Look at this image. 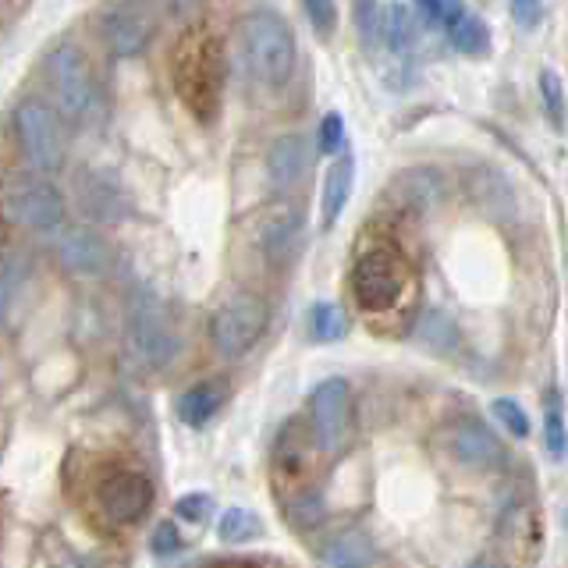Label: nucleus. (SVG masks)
Returning <instances> with one entry per match:
<instances>
[{
    "label": "nucleus",
    "instance_id": "473e14b6",
    "mask_svg": "<svg viewBox=\"0 0 568 568\" xmlns=\"http://www.w3.org/2000/svg\"><path fill=\"white\" fill-rule=\"evenodd\" d=\"M494 416L505 423V430H511V437H529V416L515 398H494Z\"/></svg>",
    "mask_w": 568,
    "mask_h": 568
},
{
    "label": "nucleus",
    "instance_id": "f257e3e1",
    "mask_svg": "<svg viewBox=\"0 0 568 568\" xmlns=\"http://www.w3.org/2000/svg\"><path fill=\"white\" fill-rule=\"evenodd\" d=\"M174 89L178 100L189 106V114L195 121L210 124L221 114V100H224V43L206 29H192L174 50Z\"/></svg>",
    "mask_w": 568,
    "mask_h": 568
},
{
    "label": "nucleus",
    "instance_id": "e433bc0d",
    "mask_svg": "<svg viewBox=\"0 0 568 568\" xmlns=\"http://www.w3.org/2000/svg\"><path fill=\"white\" fill-rule=\"evenodd\" d=\"M150 547H153V555L156 558H168V555H178L182 550V532H178V526L168 519V523H160L153 529V537H150Z\"/></svg>",
    "mask_w": 568,
    "mask_h": 568
},
{
    "label": "nucleus",
    "instance_id": "a211bd4d",
    "mask_svg": "<svg viewBox=\"0 0 568 568\" xmlns=\"http://www.w3.org/2000/svg\"><path fill=\"white\" fill-rule=\"evenodd\" d=\"M387 192H390V200H395L402 210L430 213L444 200V178H440L437 168H408V171L390 178Z\"/></svg>",
    "mask_w": 568,
    "mask_h": 568
},
{
    "label": "nucleus",
    "instance_id": "a878e982",
    "mask_svg": "<svg viewBox=\"0 0 568 568\" xmlns=\"http://www.w3.org/2000/svg\"><path fill=\"white\" fill-rule=\"evenodd\" d=\"M416 337L426 348H434V352H452L458 345V331H455V324L440 310L423 313V320L416 324Z\"/></svg>",
    "mask_w": 568,
    "mask_h": 568
},
{
    "label": "nucleus",
    "instance_id": "c85d7f7f",
    "mask_svg": "<svg viewBox=\"0 0 568 568\" xmlns=\"http://www.w3.org/2000/svg\"><path fill=\"white\" fill-rule=\"evenodd\" d=\"M260 532V519L248 508H227L217 519V537L224 544H248Z\"/></svg>",
    "mask_w": 568,
    "mask_h": 568
},
{
    "label": "nucleus",
    "instance_id": "9d476101",
    "mask_svg": "<svg viewBox=\"0 0 568 568\" xmlns=\"http://www.w3.org/2000/svg\"><path fill=\"white\" fill-rule=\"evenodd\" d=\"M348 419H352V395L342 377H327L313 387L310 395V440L316 452H337L348 437Z\"/></svg>",
    "mask_w": 568,
    "mask_h": 568
},
{
    "label": "nucleus",
    "instance_id": "423d86ee",
    "mask_svg": "<svg viewBox=\"0 0 568 568\" xmlns=\"http://www.w3.org/2000/svg\"><path fill=\"white\" fill-rule=\"evenodd\" d=\"M4 213L14 227L26 231H61L64 227V195L47 182V174H11L4 185Z\"/></svg>",
    "mask_w": 568,
    "mask_h": 568
},
{
    "label": "nucleus",
    "instance_id": "2eb2a0df",
    "mask_svg": "<svg viewBox=\"0 0 568 568\" xmlns=\"http://www.w3.org/2000/svg\"><path fill=\"white\" fill-rule=\"evenodd\" d=\"M302 224H306V213H302L298 203H292V200L274 203L260 217V227H256V245L263 248V256L274 263L288 260V253L302 235Z\"/></svg>",
    "mask_w": 568,
    "mask_h": 568
},
{
    "label": "nucleus",
    "instance_id": "aec40b11",
    "mask_svg": "<svg viewBox=\"0 0 568 568\" xmlns=\"http://www.w3.org/2000/svg\"><path fill=\"white\" fill-rule=\"evenodd\" d=\"M224 398H227L224 384H217V381H203V384L189 387L185 395H178L174 413H178V419H182L185 426H192V430H203V426L221 413Z\"/></svg>",
    "mask_w": 568,
    "mask_h": 568
},
{
    "label": "nucleus",
    "instance_id": "f704fd0d",
    "mask_svg": "<svg viewBox=\"0 0 568 568\" xmlns=\"http://www.w3.org/2000/svg\"><path fill=\"white\" fill-rule=\"evenodd\" d=\"M302 11L320 36H331L337 29V0H302Z\"/></svg>",
    "mask_w": 568,
    "mask_h": 568
},
{
    "label": "nucleus",
    "instance_id": "412c9836",
    "mask_svg": "<svg viewBox=\"0 0 568 568\" xmlns=\"http://www.w3.org/2000/svg\"><path fill=\"white\" fill-rule=\"evenodd\" d=\"M324 561L327 568H366L373 561V544L366 532L345 529V532H337L334 540H327Z\"/></svg>",
    "mask_w": 568,
    "mask_h": 568
},
{
    "label": "nucleus",
    "instance_id": "4468645a",
    "mask_svg": "<svg viewBox=\"0 0 568 568\" xmlns=\"http://www.w3.org/2000/svg\"><path fill=\"white\" fill-rule=\"evenodd\" d=\"M452 455L458 458L462 469L469 473H494L505 466V444L497 440V434L484 419L476 416H458L452 423Z\"/></svg>",
    "mask_w": 568,
    "mask_h": 568
},
{
    "label": "nucleus",
    "instance_id": "393cba45",
    "mask_svg": "<svg viewBox=\"0 0 568 568\" xmlns=\"http://www.w3.org/2000/svg\"><path fill=\"white\" fill-rule=\"evenodd\" d=\"M384 11L381 0H352V26L363 47H377L384 40Z\"/></svg>",
    "mask_w": 568,
    "mask_h": 568
},
{
    "label": "nucleus",
    "instance_id": "ddd939ff",
    "mask_svg": "<svg viewBox=\"0 0 568 568\" xmlns=\"http://www.w3.org/2000/svg\"><path fill=\"white\" fill-rule=\"evenodd\" d=\"M71 192H75V206L89 224H121L132 210L129 192L121 189L118 178L97 168H82L71 182Z\"/></svg>",
    "mask_w": 568,
    "mask_h": 568
},
{
    "label": "nucleus",
    "instance_id": "f8f14e48",
    "mask_svg": "<svg viewBox=\"0 0 568 568\" xmlns=\"http://www.w3.org/2000/svg\"><path fill=\"white\" fill-rule=\"evenodd\" d=\"M153 479L135 469H114L97 484V508L106 523L129 526L153 508Z\"/></svg>",
    "mask_w": 568,
    "mask_h": 568
},
{
    "label": "nucleus",
    "instance_id": "4c0bfd02",
    "mask_svg": "<svg viewBox=\"0 0 568 568\" xmlns=\"http://www.w3.org/2000/svg\"><path fill=\"white\" fill-rule=\"evenodd\" d=\"M508 11H511V22L519 29H532L544 14V0H508Z\"/></svg>",
    "mask_w": 568,
    "mask_h": 568
},
{
    "label": "nucleus",
    "instance_id": "39448f33",
    "mask_svg": "<svg viewBox=\"0 0 568 568\" xmlns=\"http://www.w3.org/2000/svg\"><path fill=\"white\" fill-rule=\"evenodd\" d=\"M47 85L64 121L85 124L100 114V82L82 47L58 43L47 53Z\"/></svg>",
    "mask_w": 568,
    "mask_h": 568
},
{
    "label": "nucleus",
    "instance_id": "bb28decb",
    "mask_svg": "<svg viewBox=\"0 0 568 568\" xmlns=\"http://www.w3.org/2000/svg\"><path fill=\"white\" fill-rule=\"evenodd\" d=\"M448 43L458 53H469V58H476V53H484L490 47V29H487V22H479L476 14H466L455 29H448Z\"/></svg>",
    "mask_w": 568,
    "mask_h": 568
},
{
    "label": "nucleus",
    "instance_id": "c756f323",
    "mask_svg": "<svg viewBox=\"0 0 568 568\" xmlns=\"http://www.w3.org/2000/svg\"><path fill=\"white\" fill-rule=\"evenodd\" d=\"M316 142H320V153L345 156V118L337 111L324 114V121H320V129H316Z\"/></svg>",
    "mask_w": 568,
    "mask_h": 568
},
{
    "label": "nucleus",
    "instance_id": "9b49d317",
    "mask_svg": "<svg viewBox=\"0 0 568 568\" xmlns=\"http://www.w3.org/2000/svg\"><path fill=\"white\" fill-rule=\"evenodd\" d=\"M53 256H58V263L64 266V271L79 281H100V277L111 274V266H114L111 242L89 224L61 227L58 239H53Z\"/></svg>",
    "mask_w": 568,
    "mask_h": 568
},
{
    "label": "nucleus",
    "instance_id": "cd10ccee",
    "mask_svg": "<svg viewBox=\"0 0 568 568\" xmlns=\"http://www.w3.org/2000/svg\"><path fill=\"white\" fill-rule=\"evenodd\" d=\"M537 89H540V103H544V114L547 121L555 124V129L561 132L565 129V85H561V75L555 68H544L540 79H537Z\"/></svg>",
    "mask_w": 568,
    "mask_h": 568
},
{
    "label": "nucleus",
    "instance_id": "ea45409f",
    "mask_svg": "<svg viewBox=\"0 0 568 568\" xmlns=\"http://www.w3.org/2000/svg\"><path fill=\"white\" fill-rule=\"evenodd\" d=\"M58 568H82V565H79V561H71V558H68V561H61Z\"/></svg>",
    "mask_w": 568,
    "mask_h": 568
},
{
    "label": "nucleus",
    "instance_id": "1a4fd4ad",
    "mask_svg": "<svg viewBox=\"0 0 568 568\" xmlns=\"http://www.w3.org/2000/svg\"><path fill=\"white\" fill-rule=\"evenodd\" d=\"M160 14L150 0H111L100 11V40L114 58H139L153 43Z\"/></svg>",
    "mask_w": 568,
    "mask_h": 568
},
{
    "label": "nucleus",
    "instance_id": "7ed1b4c3",
    "mask_svg": "<svg viewBox=\"0 0 568 568\" xmlns=\"http://www.w3.org/2000/svg\"><path fill=\"white\" fill-rule=\"evenodd\" d=\"M11 135L18 156L36 174H58L68 156V132L58 106H50L40 97H26L11 111Z\"/></svg>",
    "mask_w": 568,
    "mask_h": 568
},
{
    "label": "nucleus",
    "instance_id": "f03ea898",
    "mask_svg": "<svg viewBox=\"0 0 568 568\" xmlns=\"http://www.w3.org/2000/svg\"><path fill=\"white\" fill-rule=\"evenodd\" d=\"M235 36H239V53H242L248 79L266 89H277L292 79L298 43H295L288 18L271 8H256L239 18Z\"/></svg>",
    "mask_w": 568,
    "mask_h": 568
},
{
    "label": "nucleus",
    "instance_id": "0eeeda50",
    "mask_svg": "<svg viewBox=\"0 0 568 568\" xmlns=\"http://www.w3.org/2000/svg\"><path fill=\"white\" fill-rule=\"evenodd\" d=\"M405 292V263L395 248L373 245L352 263V295L366 313H387Z\"/></svg>",
    "mask_w": 568,
    "mask_h": 568
},
{
    "label": "nucleus",
    "instance_id": "b1692460",
    "mask_svg": "<svg viewBox=\"0 0 568 568\" xmlns=\"http://www.w3.org/2000/svg\"><path fill=\"white\" fill-rule=\"evenodd\" d=\"M348 331V316L337 302H313L310 310V334L316 342H342Z\"/></svg>",
    "mask_w": 568,
    "mask_h": 568
},
{
    "label": "nucleus",
    "instance_id": "6e6552de",
    "mask_svg": "<svg viewBox=\"0 0 568 568\" xmlns=\"http://www.w3.org/2000/svg\"><path fill=\"white\" fill-rule=\"evenodd\" d=\"M266 320H271V310L260 295H227L217 313L210 316V342L217 348L224 359H239L248 348H253L263 331H266Z\"/></svg>",
    "mask_w": 568,
    "mask_h": 568
},
{
    "label": "nucleus",
    "instance_id": "7c9ffc66",
    "mask_svg": "<svg viewBox=\"0 0 568 568\" xmlns=\"http://www.w3.org/2000/svg\"><path fill=\"white\" fill-rule=\"evenodd\" d=\"M419 11L426 14V22L444 26V29H455L462 18L469 14L462 0H419Z\"/></svg>",
    "mask_w": 568,
    "mask_h": 568
},
{
    "label": "nucleus",
    "instance_id": "4be33fe9",
    "mask_svg": "<svg viewBox=\"0 0 568 568\" xmlns=\"http://www.w3.org/2000/svg\"><path fill=\"white\" fill-rule=\"evenodd\" d=\"M29 256L22 253V248H8L4 253V266H0V310H4V316L14 313V302L18 295H22L29 288Z\"/></svg>",
    "mask_w": 568,
    "mask_h": 568
},
{
    "label": "nucleus",
    "instance_id": "20e7f679",
    "mask_svg": "<svg viewBox=\"0 0 568 568\" xmlns=\"http://www.w3.org/2000/svg\"><path fill=\"white\" fill-rule=\"evenodd\" d=\"M124 348L139 369L150 373L171 366L178 348H182L168 306L153 292H135L129 310H124Z\"/></svg>",
    "mask_w": 568,
    "mask_h": 568
},
{
    "label": "nucleus",
    "instance_id": "2f4dec72",
    "mask_svg": "<svg viewBox=\"0 0 568 568\" xmlns=\"http://www.w3.org/2000/svg\"><path fill=\"white\" fill-rule=\"evenodd\" d=\"M174 515L182 523H192V526H200V523H206L210 515H213V497L210 494H185V497H178L174 501Z\"/></svg>",
    "mask_w": 568,
    "mask_h": 568
},
{
    "label": "nucleus",
    "instance_id": "72a5a7b5",
    "mask_svg": "<svg viewBox=\"0 0 568 568\" xmlns=\"http://www.w3.org/2000/svg\"><path fill=\"white\" fill-rule=\"evenodd\" d=\"M320 511H324V501H320L316 490H302L288 497V515L295 526H313L320 519Z\"/></svg>",
    "mask_w": 568,
    "mask_h": 568
},
{
    "label": "nucleus",
    "instance_id": "f3484780",
    "mask_svg": "<svg viewBox=\"0 0 568 568\" xmlns=\"http://www.w3.org/2000/svg\"><path fill=\"white\" fill-rule=\"evenodd\" d=\"M466 192L484 217L505 224L515 217V189L497 168H473L466 174Z\"/></svg>",
    "mask_w": 568,
    "mask_h": 568
},
{
    "label": "nucleus",
    "instance_id": "c9c22d12",
    "mask_svg": "<svg viewBox=\"0 0 568 568\" xmlns=\"http://www.w3.org/2000/svg\"><path fill=\"white\" fill-rule=\"evenodd\" d=\"M544 448L550 452V458H561L568 448V430H565V419L558 416V408H547V416H544Z\"/></svg>",
    "mask_w": 568,
    "mask_h": 568
},
{
    "label": "nucleus",
    "instance_id": "58836bf2",
    "mask_svg": "<svg viewBox=\"0 0 568 568\" xmlns=\"http://www.w3.org/2000/svg\"><path fill=\"white\" fill-rule=\"evenodd\" d=\"M466 568H501L497 561H487V558H479V561H473V565H466Z\"/></svg>",
    "mask_w": 568,
    "mask_h": 568
},
{
    "label": "nucleus",
    "instance_id": "5701e85b",
    "mask_svg": "<svg viewBox=\"0 0 568 568\" xmlns=\"http://www.w3.org/2000/svg\"><path fill=\"white\" fill-rule=\"evenodd\" d=\"M416 40V22H413V11H408V4H402V0H395V4H387L384 11V43L390 53H405L408 47H413Z\"/></svg>",
    "mask_w": 568,
    "mask_h": 568
},
{
    "label": "nucleus",
    "instance_id": "dca6fc26",
    "mask_svg": "<svg viewBox=\"0 0 568 568\" xmlns=\"http://www.w3.org/2000/svg\"><path fill=\"white\" fill-rule=\"evenodd\" d=\"M310 174V142L288 132L277 135L266 150V182L274 192H292L302 185V178Z\"/></svg>",
    "mask_w": 568,
    "mask_h": 568
},
{
    "label": "nucleus",
    "instance_id": "6ab92c4d",
    "mask_svg": "<svg viewBox=\"0 0 568 568\" xmlns=\"http://www.w3.org/2000/svg\"><path fill=\"white\" fill-rule=\"evenodd\" d=\"M352 189H355V160L345 153L337 156L327 178H324V192H320V227L331 231L337 224V217L345 213L348 200H352Z\"/></svg>",
    "mask_w": 568,
    "mask_h": 568
}]
</instances>
